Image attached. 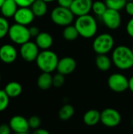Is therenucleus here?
<instances>
[{
  "mask_svg": "<svg viewBox=\"0 0 133 134\" xmlns=\"http://www.w3.org/2000/svg\"><path fill=\"white\" fill-rule=\"evenodd\" d=\"M112 62L120 70H129L133 67V53L126 46H118L112 53Z\"/></svg>",
  "mask_w": 133,
  "mask_h": 134,
  "instance_id": "obj_1",
  "label": "nucleus"
},
{
  "mask_svg": "<svg viewBox=\"0 0 133 134\" xmlns=\"http://www.w3.org/2000/svg\"><path fill=\"white\" fill-rule=\"evenodd\" d=\"M74 26L77 28L79 35L85 38H92L96 34L98 28L96 20L89 14L78 16Z\"/></svg>",
  "mask_w": 133,
  "mask_h": 134,
  "instance_id": "obj_2",
  "label": "nucleus"
},
{
  "mask_svg": "<svg viewBox=\"0 0 133 134\" xmlns=\"http://www.w3.org/2000/svg\"><path fill=\"white\" fill-rule=\"evenodd\" d=\"M35 62L38 68L42 72L52 73L56 70L59 58L56 53L52 50L46 49L39 53Z\"/></svg>",
  "mask_w": 133,
  "mask_h": 134,
  "instance_id": "obj_3",
  "label": "nucleus"
},
{
  "mask_svg": "<svg viewBox=\"0 0 133 134\" xmlns=\"http://www.w3.org/2000/svg\"><path fill=\"white\" fill-rule=\"evenodd\" d=\"M8 36L13 43L20 46L30 41V38H31L29 32V28L27 26L16 23L10 25Z\"/></svg>",
  "mask_w": 133,
  "mask_h": 134,
  "instance_id": "obj_4",
  "label": "nucleus"
},
{
  "mask_svg": "<svg viewBox=\"0 0 133 134\" xmlns=\"http://www.w3.org/2000/svg\"><path fill=\"white\" fill-rule=\"evenodd\" d=\"M114 46L113 36L108 33H103L95 38L92 42V49L98 54H107L111 52Z\"/></svg>",
  "mask_w": 133,
  "mask_h": 134,
  "instance_id": "obj_5",
  "label": "nucleus"
},
{
  "mask_svg": "<svg viewBox=\"0 0 133 134\" xmlns=\"http://www.w3.org/2000/svg\"><path fill=\"white\" fill-rule=\"evenodd\" d=\"M50 16L52 21L55 24L61 27H66L71 24L74 20V15L68 8L56 6L52 10Z\"/></svg>",
  "mask_w": 133,
  "mask_h": 134,
  "instance_id": "obj_6",
  "label": "nucleus"
},
{
  "mask_svg": "<svg viewBox=\"0 0 133 134\" xmlns=\"http://www.w3.org/2000/svg\"><path fill=\"white\" fill-rule=\"evenodd\" d=\"M122 115L120 112L111 108H107L100 112V122L107 127L113 128L120 124Z\"/></svg>",
  "mask_w": 133,
  "mask_h": 134,
  "instance_id": "obj_7",
  "label": "nucleus"
},
{
  "mask_svg": "<svg viewBox=\"0 0 133 134\" xmlns=\"http://www.w3.org/2000/svg\"><path fill=\"white\" fill-rule=\"evenodd\" d=\"M109 88L115 93H123L129 89V79L121 73L111 75L107 80Z\"/></svg>",
  "mask_w": 133,
  "mask_h": 134,
  "instance_id": "obj_8",
  "label": "nucleus"
},
{
  "mask_svg": "<svg viewBox=\"0 0 133 134\" xmlns=\"http://www.w3.org/2000/svg\"><path fill=\"white\" fill-rule=\"evenodd\" d=\"M101 18L104 25L111 30H116L121 26L122 16L118 10L107 8Z\"/></svg>",
  "mask_w": 133,
  "mask_h": 134,
  "instance_id": "obj_9",
  "label": "nucleus"
},
{
  "mask_svg": "<svg viewBox=\"0 0 133 134\" xmlns=\"http://www.w3.org/2000/svg\"><path fill=\"white\" fill-rule=\"evenodd\" d=\"M39 53V48L36 43L31 41L21 45L20 48V55L27 62L35 61Z\"/></svg>",
  "mask_w": 133,
  "mask_h": 134,
  "instance_id": "obj_10",
  "label": "nucleus"
},
{
  "mask_svg": "<svg viewBox=\"0 0 133 134\" xmlns=\"http://www.w3.org/2000/svg\"><path fill=\"white\" fill-rule=\"evenodd\" d=\"M34 17L31 7H19L13 18L15 23L27 26L34 21Z\"/></svg>",
  "mask_w": 133,
  "mask_h": 134,
  "instance_id": "obj_11",
  "label": "nucleus"
},
{
  "mask_svg": "<svg viewBox=\"0 0 133 134\" xmlns=\"http://www.w3.org/2000/svg\"><path fill=\"white\" fill-rule=\"evenodd\" d=\"M10 129L14 133H27L30 126L28 123V119L22 115H14L13 116L9 122Z\"/></svg>",
  "mask_w": 133,
  "mask_h": 134,
  "instance_id": "obj_12",
  "label": "nucleus"
},
{
  "mask_svg": "<svg viewBox=\"0 0 133 134\" xmlns=\"http://www.w3.org/2000/svg\"><path fill=\"white\" fill-rule=\"evenodd\" d=\"M92 0H74L70 9L74 16H84L92 10Z\"/></svg>",
  "mask_w": 133,
  "mask_h": 134,
  "instance_id": "obj_13",
  "label": "nucleus"
},
{
  "mask_svg": "<svg viewBox=\"0 0 133 134\" xmlns=\"http://www.w3.org/2000/svg\"><path fill=\"white\" fill-rule=\"evenodd\" d=\"M77 67L76 60L71 57H64L59 60L56 71L57 72L63 75H67L71 74L74 71Z\"/></svg>",
  "mask_w": 133,
  "mask_h": 134,
  "instance_id": "obj_14",
  "label": "nucleus"
},
{
  "mask_svg": "<svg viewBox=\"0 0 133 134\" xmlns=\"http://www.w3.org/2000/svg\"><path fill=\"white\" fill-rule=\"evenodd\" d=\"M17 55V50L11 44H4L0 47V60L5 64L13 63Z\"/></svg>",
  "mask_w": 133,
  "mask_h": 134,
  "instance_id": "obj_15",
  "label": "nucleus"
},
{
  "mask_svg": "<svg viewBox=\"0 0 133 134\" xmlns=\"http://www.w3.org/2000/svg\"><path fill=\"white\" fill-rule=\"evenodd\" d=\"M35 43L38 47L42 50L49 49V48L53 46V38L48 32H40L35 38Z\"/></svg>",
  "mask_w": 133,
  "mask_h": 134,
  "instance_id": "obj_16",
  "label": "nucleus"
},
{
  "mask_svg": "<svg viewBox=\"0 0 133 134\" xmlns=\"http://www.w3.org/2000/svg\"><path fill=\"white\" fill-rule=\"evenodd\" d=\"M19 6L14 0H5L0 9V12L2 16L5 18L13 17Z\"/></svg>",
  "mask_w": 133,
  "mask_h": 134,
  "instance_id": "obj_17",
  "label": "nucleus"
},
{
  "mask_svg": "<svg viewBox=\"0 0 133 134\" xmlns=\"http://www.w3.org/2000/svg\"><path fill=\"white\" fill-rule=\"evenodd\" d=\"M83 121L85 124L89 126H96L100 122V112L96 109L89 110L85 113Z\"/></svg>",
  "mask_w": 133,
  "mask_h": 134,
  "instance_id": "obj_18",
  "label": "nucleus"
},
{
  "mask_svg": "<svg viewBox=\"0 0 133 134\" xmlns=\"http://www.w3.org/2000/svg\"><path fill=\"white\" fill-rule=\"evenodd\" d=\"M5 92L9 98H15L19 97L23 90L22 86L17 82H10L6 84L4 89Z\"/></svg>",
  "mask_w": 133,
  "mask_h": 134,
  "instance_id": "obj_19",
  "label": "nucleus"
},
{
  "mask_svg": "<svg viewBox=\"0 0 133 134\" xmlns=\"http://www.w3.org/2000/svg\"><path fill=\"white\" fill-rule=\"evenodd\" d=\"M37 85L39 89L47 90L53 86V76L51 73L42 72L38 78Z\"/></svg>",
  "mask_w": 133,
  "mask_h": 134,
  "instance_id": "obj_20",
  "label": "nucleus"
},
{
  "mask_svg": "<svg viewBox=\"0 0 133 134\" xmlns=\"http://www.w3.org/2000/svg\"><path fill=\"white\" fill-rule=\"evenodd\" d=\"M31 9L35 16L41 17L46 14L48 11L47 2L43 0H35L31 5Z\"/></svg>",
  "mask_w": 133,
  "mask_h": 134,
  "instance_id": "obj_21",
  "label": "nucleus"
},
{
  "mask_svg": "<svg viewBox=\"0 0 133 134\" xmlns=\"http://www.w3.org/2000/svg\"><path fill=\"white\" fill-rule=\"evenodd\" d=\"M95 62L97 68L102 71H108L112 64V60H111L107 54H98Z\"/></svg>",
  "mask_w": 133,
  "mask_h": 134,
  "instance_id": "obj_22",
  "label": "nucleus"
},
{
  "mask_svg": "<svg viewBox=\"0 0 133 134\" xmlns=\"http://www.w3.org/2000/svg\"><path fill=\"white\" fill-rule=\"evenodd\" d=\"M79 36V33L74 25H68L64 27L63 31V37L67 41H74Z\"/></svg>",
  "mask_w": 133,
  "mask_h": 134,
  "instance_id": "obj_23",
  "label": "nucleus"
},
{
  "mask_svg": "<svg viewBox=\"0 0 133 134\" xmlns=\"http://www.w3.org/2000/svg\"><path fill=\"white\" fill-rule=\"evenodd\" d=\"M74 114V109L71 104H64L59 111V117L63 121L69 120Z\"/></svg>",
  "mask_w": 133,
  "mask_h": 134,
  "instance_id": "obj_24",
  "label": "nucleus"
},
{
  "mask_svg": "<svg viewBox=\"0 0 133 134\" xmlns=\"http://www.w3.org/2000/svg\"><path fill=\"white\" fill-rule=\"evenodd\" d=\"M104 2L106 3L107 8L119 11L122 9H125L127 0H105Z\"/></svg>",
  "mask_w": 133,
  "mask_h": 134,
  "instance_id": "obj_25",
  "label": "nucleus"
},
{
  "mask_svg": "<svg viewBox=\"0 0 133 134\" xmlns=\"http://www.w3.org/2000/svg\"><path fill=\"white\" fill-rule=\"evenodd\" d=\"M107 9V6L105 2L101 1H96L92 3V10L94 12V13L99 16H102L103 13Z\"/></svg>",
  "mask_w": 133,
  "mask_h": 134,
  "instance_id": "obj_26",
  "label": "nucleus"
},
{
  "mask_svg": "<svg viewBox=\"0 0 133 134\" xmlns=\"http://www.w3.org/2000/svg\"><path fill=\"white\" fill-rule=\"evenodd\" d=\"M10 25L7 18L1 16H0V39L3 38L8 35Z\"/></svg>",
  "mask_w": 133,
  "mask_h": 134,
  "instance_id": "obj_27",
  "label": "nucleus"
},
{
  "mask_svg": "<svg viewBox=\"0 0 133 134\" xmlns=\"http://www.w3.org/2000/svg\"><path fill=\"white\" fill-rule=\"evenodd\" d=\"M9 97L4 90H0V112L4 111L9 106Z\"/></svg>",
  "mask_w": 133,
  "mask_h": 134,
  "instance_id": "obj_28",
  "label": "nucleus"
},
{
  "mask_svg": "<svg viewBox=\"0 0 133 134\" xmlns=\"http://www.w3.org/2000/svg\"><path fill=\"white\" fill-rule=\"evenodd\" d=\"M65 75L57 72L56 75L53 76V86L56 88H60L63 86V85L65 82Z\"/></svg>",
  "mask_w": 133,
  "mask_h": 134,
  "instance_id": "obj_29",
  "label": "nucleus"
},
{
  "mask_svg": "<svg viewBox=\"0 0 133 134\" xmlns=\"http://www.w3.org/2000/svg\"><path fill=\"white\" fill-rule=\"evenodd\" d=\"M28 123H29V126L31 129L34 130H37L40 127L41 125V119L39 117L36 116V115H33L31 117L29 118L28 119Z\"/></svg>",
  "mask_w": 133,
  "mask_h": 134,
  "instance_id": "obj_30",
  "label": "nucleus"
},
{
  "mask_svg": "<svg viewBox=\"0 0 133 134\" xmlns=\"http://www.w3.org/2000/svg\"><path fill=\"white\" fill-rule=\"evenodd\" d=\"M19 7H31L35 0H14Z\"/></svg>",
  "mask_w": 133,
  "mask_h": 134,
  "instance_id": "obj_31",
  "label": "nucleus"
},
{
  "mask_svg": "<svg viewBox=\"0 0 133 134\" xmlns=\"http://www.w3.org/2000/svg\"><path fill=\"white\" fill-rule=\"evenodd\" d=\"M73 1L74 0H57V2L59 4V6L70 9L72 5Z\"/></svg>",
  "mask_w": 133,
  "mask_h": 134,
  "instance_id": "obj_32",
  "label": "nucleus"
},
{
  "mask_svg": "<svg viewBox=\"0 0 133 134\" xmlns=\"http://www.w3.org/2000/svg\"><path fill=\"white\" fill-rule=\"evenodd\" d=\"M126 31L128 35L133 38V16L129 20V21L128 22L127 25H126Z\"/></svg>",
  "mask_w": 133,
  "mask_h": 134,
  "instance_id": "obj_33",
  "label": "nucleus"
},
{
  "mask_svg": "<svg viewBox=\"0 0 133 134\" xmlns=\"http://www.w3.org/2000/svg\"><path fill=\"white\" fill-rule=\"evenodd\" d=\"M125 9L129 16H133V1L127 2L126 5L125 6Z\"/></svg>",
  "mask_w": 133,
  "mask_h": 134,
  "instance_id": "obj_34",
  "label": "nucleus"
},
{
  "mask_svg": "<svg viewBox=\"0 0 133 134\" xmlns=\"http://www.w3.org/2000/svg\"><path fill=\"white\" fill-rule=\"evenodd\" d=\"M0 134H11V129L9 125L1 124L0 125Z\"/></svg>",
  "mask_w": 133,
  "mask_h": 134,
  "instance_id": "obj_35",
  "label": "nucleus"
},
{
  "mask_svg": "<svg viewBox=\"0 0 133 134\" xmlns=\"http://www.w3.org/2000/svg\"><path fill=\"white\" fill-rule=\"evenodd\" d=\"M29 32H30V35H31V37L32 38H36L39 33H40V31L38 29V27H35V26H31L29 27Z\"/></svg>",
  "mask_w": 133,
  "mask_h": 134,
  "instance_id": "obj_36",
  "label": "nucleus"
},
{
  "mask_svg": "<svg viewBox=\"0 0 133 134\" xmlns=\"http://www.w3.org/2000/svg\"><path fill=\"white\" fill-rule=\"evenodd\" d=\"M32 134H50V133L45 130V129H41V128H38L37 130H34V131L33 132Z\"/></svg>",
  "mask_w": 133,
  "mask_h": 134,
  "instance_id": "obj_37",
  "label": "nucleus"
},
{
  "mask_svg": "<svg viewBox=\"0 0 133 134\" xmlns=\"http://www.w3.org/2000/svg\"><path fill=\"white\" fill-rule=\"evenodd\" d=\"M129 89L132 93H133V76L129 79Z\"/></svg>",
  "mask_w": 133,
  "mask_h": 134,
  "instance_id": "obj_38",
  "label": "nucleus"
},
{
  "mask_svg": "<svg viewBox=\"0 0 133 134\" xmlns=\"http://www.w3.org/2000/svg\"><path fill=\"white\" fill-rule=\"evenodd\" d=\"M5 0H0V9H1V7H2V5H3V3L5 2Z\"/></svg>",
  "mask_w": 133,
  "mask_h": 134,
  "instance_id": "obj_39",
  "label": "nucleus"
},
{
  "mask_svg": "<svg viewBox=\"0 0 133 134\" xmlns=\"http://www.w3.org/2000/svg\"><path fill=\"white\" fill-rule=\"evenodd\" d=\"M43 1H45V2H47V3H48V2H54L55 0H43Z\"/></svg>",
  "mask_w": 133,
  "mask_h": 134,
  "instance_id": "obj_40",
  "label": "nucleus"
},
{
  "mask_svg": "<svg viewBox=\"0 0 133 134\" xmlns=\"http://www.w3.org/2000/svg\"><path fill=\"white\" fill-rule=\"evenodd\" d=\"M14 134H28V133H14Z\"/></svg>",
  "mask_w": 133,
  "mask_h": 134,
  "instance_id": "obj_41",
  "label": "nucleus"
},
{
  "mask_svg": "<svg viewBox=\"0 0 133 134\" xmlns=\"http://www.w3.org/2000/svg\"><path fill=\"white\" fill-rule=\"evenodd\" d=\"M132 126H133V119H132Z\"/></svg>",
  "mask_w": 133,
  "mask_h": 134,
  "instance_id": "obj_42",
  "label": "nucleus"
},
{
  "mask_svg": "<svg viewBox=\"0 0 133 134\" xmlns=\"http://www.w3.org/2000/svg\"><path fill=\"white\" fill-rule=\"evenodd\" d=\"M129 1H133V0H127V2H129Z\"/></svg>",
  "mask_w": 133,
  "mask_h": 134,
  "instance_id": "obj_43",
  "label": "nucleus"
},
{
  "mask_svg": "<svg viewBox=\"0 0 133 134\" xmlns=\"http://www.w3.org/2000/svg\"><path fill=\"white\" fill-rule=\"evenodd\" d=\"M0 81H1V74H0Z\"/></svg>",
  "mask_w": 133,
  "mask_h": 134,
  "instance_id": "obj_44",
  "label": "nucleus"
},
{
  "mask_svg": "<svg viewBox=\"0 0 133 134\" xmlns=\"http://www.w3.org/2000/svg\"><path fill=\"white\" fill-rule=\"evenodd\" d=\"M132 53H133V46H132Z\"/></svg>",
  "mask_w": 133,
  "mask_h": 134,
  "instance_id": "obj_45",
  "label": "nucleus"
}]
</instances>
